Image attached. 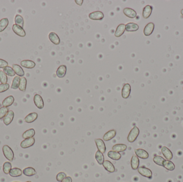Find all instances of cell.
I'll return each instance as SVG.
<instances>
[{"mask_svg":"<svg viewBox=\"0 0 183 182\" xmlns=\"http://www.w3.org/2000/svg\"><path fill=\"white\" fill-rule=\"evenodd\" d=\"M15 98L13 96H9L8 97L6 98L2 102V105L3 107H9L13 105L14 103Z\"/></svg>","mask_w":183,"mask_h":182,"instance_id":"4316f807","label":"cell"},{"mask_svg":"<svg viewBox=\"0 0 183 182\" xmlns=\"http://www.w3.org/2000/svg\"><path fill=\"white\" fill-rule=\"evenodd\" d=\"M13 69L15 73L19 76H23L25 75L24 70L20 66L17 64H13Z\"/></svg>","mask_w":183,"mask_h":182,"instance_id":"484cf974","label":"cell"},{"mask_svg":"<svg viewBox=\"0 0 183 182\" xmlns=\"http://www.w3.org/2000/svg\"><path fill=\"white\" fill-rule=\"evenodd\" d=\"M9 25V20L8 18H5L0 20V33L6 29L7 26Z\"/></svg>","mask_w":183,"mask_h":182,"instance_id":"836d02e7","label":"cell"},{"mask_svg":"<svg viewBox=\"0 0 183 182\" xmlns=\"http://www.w3.org/2000/svg\"><path fill=\"white\" fill-rule=\"evenodd\" d=\"M15 24L20 26L23 28L24 25V19L22 16L19 15H17L15 18Z\"/></svg>","mask_w":183,"mask_h":182,"instance_id":"74e56055","label":"cell"},{"mask_svg":"<svg viewBox=\"0 0 183 182\" xmlns=\"http://www.w3.org/2000/svg\"><path fill=\"white\" fill-rule=\"evenodd\" d=\"M134 152L137 157L142 159H147L149 158V153L143 149H141V148L135 149Z\"/></svg>","mask_w":183,"mask_h":182,"instance_id":"8fae6325","label":"cell"},{"mask_svg":"<svg viewBox=\"0 0 183 182\" xmlns=\"http://www.w3.org/2000/svg\"><path fill=\"white\" fill-rule=\"evenodd\" d=\"M13 118H14V112L13 111H9L6 116L3 118V123L6 126H8L12 123Z\"/></svg>","mask_w":183,"mask_h":182,"instance_id":"30bf717a","label":"cell"},{"mask_svg":"<svg viewBox=\"0 0 183 182\" xmlns=\"http://www.w3.org/2000/svg\"><path fill=\"white\" fill-rule=\"evenodd\" d=\"M164 160L165 159L163 158L159 155H155L153 158V161L154 162V163L160 166H163V163Z\"/></svg>","mask_w":183,"mask_h":182,"instance_id":"f35d334b","label":"cell"},{"mask_svg":"<svg viewBox=\"0 0 183 182\" xmlns=\"http://www.w3.org/2000/svg\"><path fill=\"white\" fill-rule=\"evenodd\" d=\"M22 170L19 169L18 168H14L11 169L10 171V176L13 177H19L22 176Z\"/></svg>","mask_w":183,"mask_h":182,"instance_id":"f1b7e54d","label":"cell"},{"mask_svg":"<svg viewBox=\"0 0 183 182\" xmlns=\"http://www.w3.org/2000/svg\"><path fill=\"white\" fill-rule=\"evenodd\" d=\"M95 143L96 145L98 151H100L102 153H104L106 151V147L103 141L101 139H95Z\"/></svg>","mask_w":183,"mask_h":182,"instance_id":"ba28073f","label":"cell"},{"mask_svg":"<svg viewBox=\"0 0 183 182\" xmlns=\"http://www.w3.org/2000/svg\"><path fill=\"white\" fill-rule=\"evenodd\" d=\"M139 129L137 126H134L132 129L129 134V135L127 136V141L130 143H133L136 141L138 136H139Z\"/></svg>","mask_w":183,"mask_h":182,"instance_id":"6da1fadb","label":"cell"},{"mask_svg":"<svg viewBox=\"0 0 183 182\" xmlns=\"http://www.w3.org/2000/svg\"><path fill=\"white\" fill-rule=\"evenodd\" d=\"M126 149H127V146L126 145L123 144H118L115 145L112 148L113 151L117 152L118 153L126 151Z\"/></svg>","mask_w":183,"mask_h":182,"instance_id":"d4e9b609","label":"cell"},{"mask_svg":"<svg viewBox=\"0 0 183 182\" xmlns=\"http://www.w3.org/2000/svg\"><path fill=\"white\" fill-rule=\"evenodd\" d=\"M125 31V25L124 24H120L117 26L116 31L115 33V36L116 38H120L124 34Z\"/></svg>","mask_w":183,"mask_h":182,"instance_id":"ac0fdd59","label":"cell"},{"mask_svg":"<svg viewBox=\"0 0 183 182\" xmlns=\"http://www.w3.org/2000/svg\"><path fill=\"white\" fill-rule=\"evenodd\" d=\"M116 131L114 129H113L106 132L103 136V139L104 141H109L114 138L116 136Z\"/></svg>","mask_w":183,"mask_h":182,"instance_id":"d6986e66","label":"cell"},{"mask_svg":"<svg viewBox=\"0 0 183 182\" xmlns=\"http://www.w3.org/2000/svg\"></svg>","mask_w":183,"mask_h":182,"instance_id":"816d5d0a","label":"cell"},{"mask_svg":"<svg viewBox=\"0 0 183 182\" xmlns=\"http://www.w3.org/2000/svg\"><path fill=\"white\" fill-rule=\"evenodd\" d=\"M9 85L6 84H0V93L7 91L9 89Z\"/></svg>","mask_w":183,"mask_h":182,"instance_id":"ee69618b","label":"cell"},{"mask_svg":"<svg viewBox=\"0 0 183 182\" xmlns=\"http://www.w3.org/2000/svg\"><path fill=\"white\" fill-rule=\"evenodd\" d=\"M9 112V109L6 107H2L0 108V120L2 119Z\"/></svg>","mask_w":183,"mask_h":182,"instance_id":"b9f144b4","label":"cell"},{"mask_svg":"<svg viewBox=\"0 0 183 182\" xmlns=\"http://www.w3.org/2000/svg\"><path fill=\"white\" fill-rule=\"evenodd\" d=\"M123 13L125 16L130 18H134L137 16V13L136 11L129 8H124L123 10Z\"/></svg>","mask_w":183,"mask_h":182,"instance_id":"e0dca14e","label":"cell"},{"mask_svg":"<svg viewBox=\"0 0 183 182\" xmlns=\"http://www.w3.org/2000/svg\"><path fill=\"white\" fill-rule=\"evenodd\" d=\"M20 64L22 67L28 69H33L36 65L33 61L30 60H24L20 62Z\"/></svg>","mask_w":183,"mask_h":182,"instance_id":"2e32d148","label":"cell"},{"mask_svg":"<svg viewBox=\"0 0 183 182\" xmlns=\"http://www.w3.org/2000/svg\"><path fill=\"white\" fill-rule=\"evenodd\" d=\"M66 177V175L65 173L60 172L57 174L56 176V179L58 182H61Z\"/></svg>","mask_w":183,"mask_h":182,"instance_id":"7bdbcfd3","label":"cell"},{"mask_svg":"<svg viewBox=\"0 0 183 182\" xmlns=\"http://www.w3.org/2000/svg\"><path fill=\"white\" fill-rule=\"evenodd\" d=\"M61 182H72V180L71 177L69 176H67Z\"/></svg>","mask_w":183,"mask_h":182,"instance_id":"bcb514c9","label":"cell"},{"mask_svg":"<svg viewBox=\"0 0 183 182\" xmlns=\"http://www.w3.org/2000/svg\"><path fill=\"white\" fill-rule=\"evenodd\" d=\"M131 85L129 83H126L124 85L122 90V96L124 99H126L129 97L131 94Z\"/></svg>","mask_w":183,"mask_h":182,"instance_id":"9c48e42d","label":"cell"},{"mask_svg":"<svg viewBox=\"0 0 183 182\" xmlns=\"http://www.w3.org/2000/svg\"><path fill=\"white\" fill-rule=\"evenodd\" d=\"M181 14H182V15L183 16V9L181 10Z\"/></svg>","mask_w":183,"mask_h":182,"instance_id":"c3c4849f","label":"cell"},{"mask_svg":"<svg viewBox=\"0 0 183 182\" xmlns=\"http://www.w3.org/2000/svg\"><path fill=\"white\" fill-rule=\"evenodd\" d=\"M2 151L4 155L6 158V159L10 161H13L14 159V153L11 148L8 145H5L3 146Z\"/></svg>","mask_w":183,"mask_h":182,"instance_id":"7a4b0ae2","label":"cell"},{"mask_svg":"<svg viewBox=\"0 0 183 182\" xmlns=\"http://www.w3.org/2000/svg\"><path fill=\"white\" fill-rule=\"evenodd\" d=\"M108 157L114 160H119L121 158V154L115 151H110L108 153Z\"/></svg>","mask_w":183,"mask_h":182,"instance_id":"4dcf8cb0","label":"cell"},{"mask_svg":"<svg viewBox=\"0 0 183 182\" xmlns=\"http://www.w3.org/2000/svg\"><path fill=\"white\" fill-rule=\"evenodd\" d=\"M8 66V63L4 60L0 59V68H4Z\"/></svg>","mask_w":183,"mask_h":182,"instance_id":"f6af8a7d","label":"cell"},{"mask_svg":"<svg viewBox=\"0 0 183 182\" xmlns=\"http://www.w3.org/2000/svg\"><path fill=\"white\" fill-rule=\"evenodd\" d=\"M103 166L105 168V169L109 173H114L115 172V168L113 164L111 162V161L108 160H104L103 163L102 164Z\"/></svg>","mask_w":183,"mask_h":182,"instance_id":"5bb4252c","label":"cell"},{"mask_svg":"<svg viewBox=\"0 0 183 182\" xmlns=\"http://www.w3.org/2000/svg\"><path fill=\"white\" fill-rule=\"evenodd\" d=\"M95 158L99 164L101 165L103 164L104 161V155L100 151H98L96 152L95 155Z\"/></svg>","mask_w":183,"mask_h":182,"instance_id":"d6a6232c","label":"cell"},{"mask_svg":"<svg viewBox=\"0 0 183 182\" xmlns=\"http://www.w3.org/2000/svg\"><path fill=\"white\" fill-rule=\"evenodd\" d=\"M0 82L2 84H6L8 82V76L3 71H0Z\"/></svg>","mask_w":183,"mask_h":182,"instance_id":"60d3db41","label":"cell"},{"mask_svg":"<svg viewBox=\"0 0 183 182\" xmlns=\"http://www.w3.org/2000/svg\"><path fill=\"white\" fill-rule=\"evenodd\" d=\"M23 173L25 176L30 177V176H34L35 175H36L37 172L35 169L32 167H27L23 170Z\"/></svg>","mask_w":183,"mask_h":182,"instance_id":"f546056e","label":"cell"},{"mask_svg":"<svg viewBox=\"0 0 183 182\" xmlns=\"http://www.w3.org/2000/svg\"><path fill=\"white\" fill-rule=\"evenodd\" d=\"M153 7L149 5H147L144 8L142 11V16L145 19H147L152 14Z\"/></svg>","mask_w":183,"mask_h":182,"instance_id":"ffe728a7","label":"cell"},{"mask_svg":"<svg viewBox=\"0 0 183 182\" xmlns=\"http://www.w3.org/2000/svg\"><path fill=\"white\" fill-rule=\"evenodd\" d=\"M163 167L169 171H173L175 169V165L170 160H164L163 163Z\"/></svg>","mask_w":183,"mask_h":182,"instance_id":"83f0119b","label":"cell"},{"mask_svg":"<svg viewBox=\"0 0 183 182\" xmlns=\"http://www.w3.org/2000/svg\"><path fill=\"white\" fill-rule=\"evenodd\" d=\"M35 139L33 137L32 138H27L24 139L23 141L21 142L20 143V146L23 148H26L30 147H31L34 144Z\"/></svg>","mask_w":183,"mask_h":182,"instance_id":"52a82bcc","label":"cell"},{"mask_svg":"<svg viewBox=\"0 0 183 182\" xmlns=\"http://www.w3.org/2000/svg\"><path fill=\"white\" fill-rule=\"evenodd\" d=\"M20 81V78L19 76H16L13 79V82L11 88L13 89H17V88H19V84Z\"/></svg>","mask_w":183,"mask_h":182,"instance_id":"e575fe53","label":"cell"},{"mask_svg":"<svg viewBox=\"0 0 183 182\" xmlns=\"http://www.w3.org/2000/svg\"><path fill=\"white\" fill-rule=\"evenodd\" d=\"M38 117V114L35 112L30 113L25 118V121L26 123H33L34 121L37 119Z\"/></svg>","mask_w":183,"mask_h":182,"instance_id":"cb8c5ba5","label":"cell"},{"mask_svg":"<svg viewBox=\"0 0 183 182\" xmlns=\"http://www.w3.org/2000/svg\"><path fill=\"white\" fill-rule=\"evenodd\" d=\"M33 100L35 106L37 107L39 109H42L44 108V102L40 95L38 94H35Z\"/></svg>","mask_w":183,"mask_h":182,"instance_id":"8992f818","label":"cell"},{"mask_svg":"<svg viewBox=\"0 0 183 182\" xmlns=\"http://www.w3.org/2000/svg\"><path fill=\"white\" fill-rule=\"evenodd\" d=\"M89 18L93 20H101L104 18L103 13L100 11H94L89 15Z\"/></svg>","mask_w":183,"mask_h":182,"instance_id":"277c9868","label":"cell"},{"mask_svg":"<svg viewBox=\"0 0 183 182\" xmlns=\"http://www.w3.org/2000/svg\"><path fill=\"white\" fill-rule=\"evenodd\" d=\"M26 85H27L26 78L24 77H22V78H20V81L19 86V90L23 92H25L26 89Z\"/></svg>","mask_w":183,"mask_h":182,"instance_id":"d590c367","label":"cell"},{"mask_svg":"<svg viewBox=\"0 0 183 182\" xmlns=\"http://www.w3.org/2000/svg\"><path fill=\"white\" fill-rule=\"evenodd\" d=\"M66 73V66L65 65H61L56 71V76L60 78H62L64 77Z\"/></svg>","mask_w":183,"mask_h":182,"instance_id":"7402d4cb","label":"cell"},{"mask_svg":"<svg viewBox=\"0 0 183 182\" xmlns=\"http://www.w3.org/2000/svg\"><path fill=\"white\" fill-rule=\"evenodd\" d=\"M138 172L142 176L147 177L149 179L152 178V171L147 168L145 167H140L138 168Z\"/></svg>","mask_w":183,"mask_h":182,"instance_id":"3957f363","label":"cell"},{"mask_svg":"<svg viewBox=\"0 0 183 182\" xmlns=\"http://www.w3.org/2000/svg\"><path fill=\"white\" fill-rule=\"evenodd\" d=\"M139 28V25L133 22H129L125 25V30L127 32H136L138 31Z\"/></svg>","mask_w":183,"mask_h":182,"instance_id":"44dd1931","label":"cell"},{"mask_svg":"<svg viewBox=\"0 0 183 182\" xmlns=\"http://www.w3.org/2000/svg\"><path fill=\"white\" fill-rule=\"evenodd\" d=\"M13 30L16 34L18 35L20 37H25L26 36L25 30L20 26L13 24Z\"/></svg>","mask_w":183,"mask_h":182,"instance_id":"5b68a950","label":"cell"},{"mask_svg":"<svg viewBox=\"0 0 183 182\" xmlns=\"http://www.w3.org/2000/svg\"><path fill=\"white\" fill-rule=\"evenodd\" d=\"M31 182V181H27V182Z\"/></svg>","mask_w":183,"mask_h":182,"instance_id":"681fc988","label":"cell"},{"mask_svg":"<svg viewBox=\"0 0 183 182\" xmlns=\"http://www.w3.org/2000/svg\"><path fill=\"white\" fill-rule=\"evenodd\" d=\"M75 2L78 5L81 6H82V3L84 2V1L83 0H75Z\"/></svg>","mask_w":183,"mask_h":182,"instance_id":"7dc6e473","label":"cell"},{"mask_svg":"<svg viewBox=\"0 0 183 182\" xmlns=\"http://www.w3.org/2000/svg\"><path fill=\"white\" fill-rule=\"evenodd\" d=\"M155 25L153 22H149L147 25L145 27L144 29V34L145 36H149L152 34L154 29Z\"/></svg>","mask_w":183,"mask_h":182,"instance_id":"7c38bea8","label":"cell"},{"mask_svg":"<svg viewBox=\"0 0 183 182\" xmlns=\"http://www.w3.org/2000/svg\"><path fill=\"white\" fill-rule=\"evenodd\" d=\"M161 152L167 160H170L173 158V154L171 151L166 146H163L161 148Z\"/></svg>","mask_w":183,"mask_h":182,"instance_id":"4fadbf2b","label":"cell"},{"mask_svg":"<svg viewBox=\"0 0 183 182\" xmlns=\"http://www.w3.org/2000/svg\"><path fill=\"white\" fill-rule=\"evenodd\" d=\"M131 165L132 169L137 170L139 168V159L136 155H133L131 160Z\"/></svg>","mask_w":183,"mask_h":182,"instance_id":"603a6c76","label":"cell"},{"mask_svg":"<svg viewBox=\"0 0 183 182\" xmlns=\"http://www.w3.org/2000/svg\"></svg>","mask_w":183,"mask_h":182,"instance_id":"f907efd6","label":"cell"},{"mask_svg":"<svg viewBox=\"0 0 183 182\" xmlns=\"http://www.w3.org/2000/svg\"><path fill=\"white\" fill-rule=\"evenodd\" d=\"M35 132L34 129H30L26 130L23 134L22 137L24 139H27V138H32L34 136Z\"/></svg>","mask_w":183,"mask_h":182,"instance_id":"1f68e13d","label":"cell"},{"mask_svg":"<svg viewBox=\"0 0 183 182\" xmlns=\"http://www.w3.org/2000/svg\"><path fill=\"white\" fill-rule=\"evenodd\" d=\"M50 41L55 45H58L60 43V38L55 32H51L48 35Z\"/></svg>","mask_w":183,"mask_h":182,"instance_id":"9a60e30c","label":"cell"},{"mask_svg":"<svg viewBox=\"0 0 183 182\" xmlns=\"http://www.w3.org/2000/svg\"><path fill=\"white\" fill-rule=\"evenodd\" d=\"M12 165L11 163L9 162H4L3 165V172L6 174H9L10 171L12 169Z\"/></svg>","mask_w":183,"mask_h":182,"instance_id":"ab89813d","label":"cell"},{"mask_svg":"<svg viewBox=\"0 0 183 182\" xmlns=\"http://www.w3.org/2000/svg\"><path fill=\"white\" fill-rule=\"evenodd\" d=\"M3 71L6 74V76H13L16 74L13 68L9 66H6V67L3 68Z\"/></svg>","mask_w":183,"mask_h":182,"instance_id":"8d00e7d4","label":"cell"}]
</instances>
